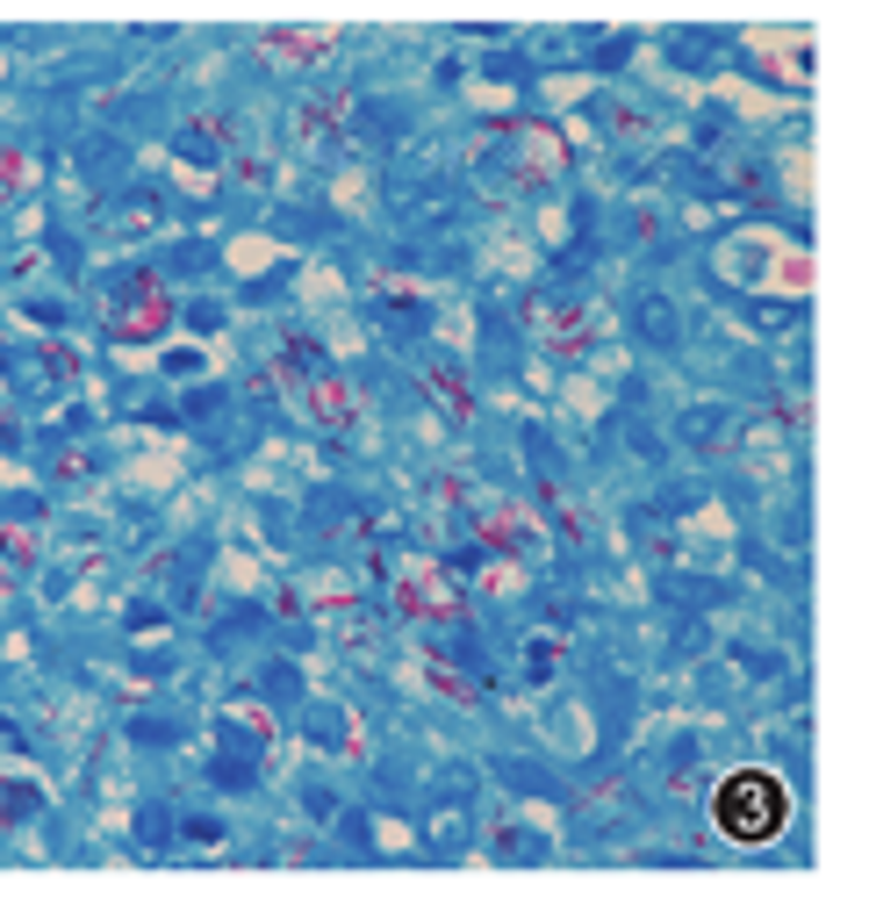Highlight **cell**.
<instances>
[{"label": "cell", "mask_w": 869, "mask_h": 898, "mask_svg": "<svg viewBox=\"0 0 869 898\" xmlns=\"http://www.w3.org/2000/svg\"><path fill=\"white\" fill-rule=\"evenodd\" d=\"M784 819H790L784 776L740 769V776H726V784H719V827L734 834V841H776V834H784Z\"/></svg>", "instance_id": "obj_1"}]
</instances>
